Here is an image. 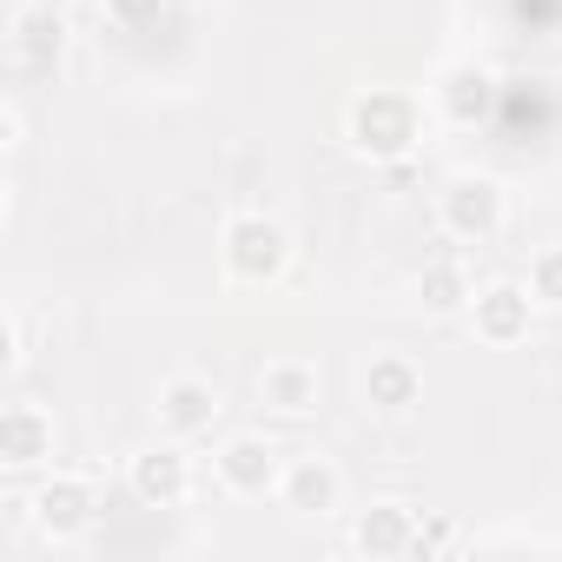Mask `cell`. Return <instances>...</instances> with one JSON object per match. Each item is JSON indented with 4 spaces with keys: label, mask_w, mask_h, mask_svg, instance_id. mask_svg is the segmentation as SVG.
<instances>
[{
    "label": "cell",
    "mask_w": 562,
    "mask_h": 562,
    "mask_svg": "<svg viewBox=\"0 0 562 562\" xmlns=\"http://www.w3.org/2000/svg\"><path fill=\"white\" fill-rule=\"evenodd\" d=\"M345 139H351V153L371 159V166L411 159L417 139H424V106H417V93H404V87H364V93L345 106Z\"/></svg>",
    "instance_id": "6da1fadb"
},
{
    "label": "cell",
    "mask_w": 562,
    "mask_h": 562,
    "mask_svg": "<svg viewBox=\"0 0 562 562\" xmlns=\"http://www.w3.org/2000/svg\"><path fill=\"white\" fill-rule=\"evenodd\" d=\"M218 251H225V271L238 285H271V278H285V265H292V232L265 212H238L225 225Z\"/></svg>",
    "instance_id": "7a4b0ae2"
},
{
    "label": "cell",
    "mask_w": 562,
    "mask_h": 562,
    "mask_svg": "<svg viewBox=\"0 0 562 562\" xmlns=\"http://www.w3.org/2000/svg\"><path fill=\"white\" fill-rule=\"evenodd\" d=\"M437 218H443L450 238H463V245H490V238L503 232V218H509V199H503L496 179H483V172H457V179L437 192Z\"/></svg>",
    "instance_id": "3957f363"
},
{
    "label": "cell",
    "mask_w": 562,
    "mask_h": 562,
    "mask_svg": "<svg viewBox=\"0 0 562 562\" xmlns=\"http://www.w3.org/2000/svg\"><path fill=\"white\" fill-rule=\"evenodd\" d=\"M34 529L47 536V542H74V536H87L93 529V516H100V496H93V483L87 476H47L41 490H34Z\"/></svg>",
    "instance_id": "277c9868"
},
{
    "label": "cell",
    "mask_w": 562,
    "mask_h": 562,
    "mask_svg": "<svg viewBox=\"0 0 562 562\" xmlns=\"http://www.w3.org/2000/svg\"><path fill=\"white\" fill-rule=\"evenodd\" d=\"M529 318H536V292L516 285V278H496L470 299V331L483 345H522L529 338Z\"/></svg>",
    "instance_id": "5b68a950"
},
{
    "label": "cell",
    "mask_w": 562,
    "mask_h": 562,
    "mask_svg": "<svg viewBox=\"0 0 562 562\" xmlns=\"http://www.w3.org/2000/svg\"><path fill=\"white\" fill-rule=\"evenodd\" d=\"M126 483H133V496H139L146 509H172V503L192 496V463H186V450L159 443V450H139V457H133Z\"/></svg>",
    "instance_id": "8992f818"
},
{
    "label": "cell",
    "mask_w": 562,
    "mask_h": 562,
    "mask_svg": "<svg viewBox=\"0 0 562 562\" xmlns=\"http://www.w3.org/2000/svg\"><path fill=\"white\" fill-rule=\"evenodd\" d=\"M364 404H371L378 417H411V411L424 404V371H417L404 351L371 358V364H364Z\"/></svg>",
    "instance_id": "52a82bcc"
},
{
    "label": "cell",
    "mask_w": 562,
    "mask_h": 562,
    "mask_svg": "<svg viewBox=\"0 0 562 562\" xmlns=\"http://www.w3.org/2000/svg\"><path fill=\"white\" fill-rule=\"evenodd\" d=\"M258 404L278 417H305L318 411V364L312 358H271L258 371Z\"/></svg>",
    "instance_id": "ba28073f"
},
{
    "label": "cell",
    "mask_w": 562,
    "mask_h": 562,
    "mask_svg": "<svg viewBox=\"0 0 562 562\" xmlns=\"http://www.w3.org/2000/svg\"><path fill=\"white\" fill-rule=\"evenodd\" d=\"M278 476H285V463H278V450L265 437H232L218 450V483L232 496H265V490H278Z\"/></svg>",
    "instance_id": "9c48e42d"
},
{
    "label": "cell",
    "mask_w": 562,
    "mask_h": 562,
    "mask_svg": "<svg viewBox=\"0 0 562 562\" xmlns=\"http://www.w3.org/2000/svg\"><path fill=\"white\" fill-rule=\"evenodd\" d=\"M351 549L371 555V562L417 555V509H404V503H378V509H364L358 529H351Z\"/></svg>",
    "instance_id": "30bf717a"
},
{
    "label": "cell",
    "mask_w": 562,
    "mask_h": 562,
    "mask_svg": "<svg viewBox=\"0 0 562 562\" xmlns=\"http://www.w3.org/2000/svg\"><path fill=\"white\" fill-rule=\"evenodd\" d=\"M278 496H285V509H299V516H325V509H338L345 476H338L331 457H299V463H285V476H278Z\"/></svg>",
    "instance_id": "8fae6325"
},
{
    "label": "cell",
    "mask_w": 562,
    "mask_h": 562,
    "mask_svg": "<svg viewBox=\"0 0 562 562\" xmlns=\"http://www.w3.org/2000/svg\"><path fill=\"white\" fill-rule=\"evenodd\" d=\"M47 457H54V417L41 404H8V417H0V463L34 470Z\"/></svg>",
    "instance_id": "7c38bea8"
},
{
    "label": "cell",
    "mask_w": 562,
    "mask_h": 562,
    "mask_svg": "<svg viewBox=\"0 0 562 562\" xmlns=\"http://www.w3.org/2000/svg\"><path fill=\"white\" fill-rule=\"evenodd\" d=\"M212 417H218V391L205 378H166L159 384V424L172 437H199V430H212Z\"/></svg>",
    "instance_id": "4fadbf2b"
},
{
    "label": "cell",
    "mask_w": 562,
    "mask_h": 562,
    "mask_svg": "<svg viewBox=\"0 0 562 562\" xmlns=\"http://www.w3.org/2000/svg\"><path fill=\"white\" fill-rule=\"evenodd\" d=\"M490 106H496V80H490L483 67H450V74L437 80V113H443V120L476 126V120H490Z\"/></svg>",
    "instance_id": "5bb4252c"
},
{
    "label": "cell",
    "mask_w": 562,
    "mask_h": 562,
    "mask_svg": "<svg viewBox=\"0 0 562 562\" xmlns=\"http://www.w3.org/2000/svg\"><path fill=\"white\" fill-rule=\"evenodd\" d=\"M60 47H67V14H60V8H21V21H14V54H21L27 67H54Z\"/></svg>",
    "instance_id": "9a60e30c"
},
{
    "label": "cell",
    "mask_w": 562,
    "mask_h": 562,
    "mask_svg": "<svg viewBox=\"0 0 562 562\" xmlns=\"http://www.w3.org/2000/svg\"><path fill=\"white\" fill-rule=\"evenodd\" d=\"M417 299H424V312H437V318H450V312H470V271L457 265V258H430L424 271H417Z\"/></svg>",
    "instance_id": "2e32d148"
},
{
    "label": "cell",
    "mask_w": 562,
    "mask_h": 562,
    "mask_svg": "<svg viewBox=\"0 0 562 562\" xmlns=\"http://www.w3.org/2000/svg\"><path fill=\"white\" fill-rule=\"evenodd\" d=\"M529 292H536V305H555V312H562V245L536 251V265H529Z\"/></svg>",
    "instance_id": "e0dca14e"
},
{
    "label": "cell",
    "mask_w": 562,
    "mask_h": 562,
    "mask_svg": "<svg viewBox=\"0 0 562 562\" xmlns=\"http://www.w3.org/2000/svg\"><path fill=\"white\" fill-rule=\"evenodd\" d=\"M100 8H106V21H113V27L139 34V27H153V21L166 14V0H100Z\"/></svg>",
    "instance_id": "ac0fdd59"
},
{
    "label": "cell",
    "mask_w": 562,
    "mask_h": 562,
    "mask_svg": "<svg viewBox=\"0 0 562 562\" xmlns=\"http://www.w3.org/2000/svg\"><path fill=\"white\" fill-rule=\"evenodd\" d=\"M463 536H457V522H443V516H430V522H417V555H430V549H457Z\"/></svg>",
    "instance_id": "d6986e66"
},
{
    "label": "cell",
    "mask_w": 562,
    "mask_h": 562,
    "mask_svg": "<svg viewBox=\"0 0 562 562\" xmlns=\"http://www.w3.org/2000/svg\"><path fill=\"white\" fill-rule=\"evenodd\" d=\"M0 364H8V371L21 364V318H14V312L0 318Z\"/></svg>",
    "instance_id": "ffe728a7"
}]
</instances>
